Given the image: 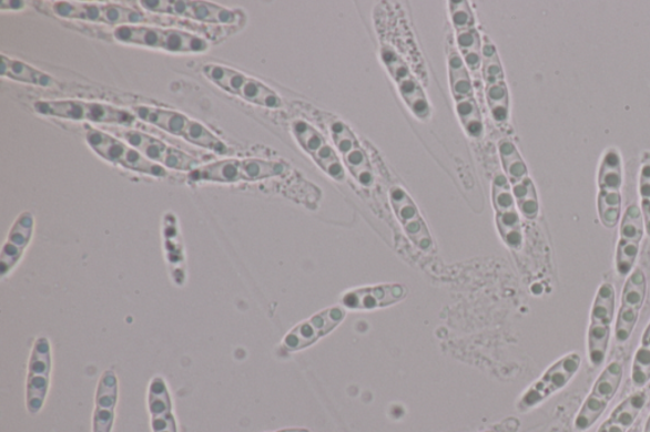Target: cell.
Here are the masks:
<instances>
[{
	"mask_svg": "<svg viewBox=\"0 0 650 432\" xmlns=\"http://www.w3.org/2000/svg\"><path fill=\"white\" fill-rule=\"evenodd\" d=\"M26 3L24 2H20V0H3L2 3H0V10L4 11H21L23 10Z\"/></svg>",
	"mask_w": 650,
	"mask_h": 432,
	"instance_id": "d590c367",
	"label": "cell"
},
{
	"mask_svg": "<svg viewBox=\"0 0 650 432\" xmlns=\"http://www.w3.org/2000/svg\"><path fill=\"white\" fill-rule=\"evenodd\" d=\"M50 11L59 19L100 23L120 28L152 22L148 16L133 7L115 3L51 2Z\"/></svg>",
	"mask_w": 650,
	"mask_h": 432,
	"instance_id": "52a82bcc",
	"label": "cell"
},
{
	"mask_svg": "<svg viewBox=\"0 0 650 432\" xmlns=\"http://www.w3.org/2000/svg\"><path fill=\"white\" fill-rule=\"evenodd\" d=\"M382 56L410 111L417 119L427 120L430 114L428 101L409 68L392 48H383Z\"/></svg>",
	"mask_w": 650,
	"mask_h": 432,
	"instance_id": "d4e9b609",
	"label": "cell"
},
{
	"mask_svg": "<svg viewBox=\"0 0 650 432\" xmlns=\"http://www.w3.org/2000/svg\"><path fill=\"white\" fill-rule=\"evenodd\" d=\"M33 111L40 116L74 121L91 122L97 125L133 128L138 119L133 112L115 107V105L85 102L78 100L38 101Z\"/></svg>",
	"mask_w": 650,
	"mask_h": 432,
	"instance_id": "3957f363",
	"label": "cell"
},
{
	"mask_svg": "<svg viewBox=\"0 0 650 432\" xmlns=\"http://www.w3.org/2000/svg\"><path fill=\"white\" fill-rule=\"evenodd\" d=\"M647 297V278L644 271L636 269L631 272L622 289L621 305L615 325V338L620 343H626L631 338L632 331L639 320L641 308Z\"/></svg>",
	"mask_w": 650,
	"mask_h": 432,
	"instance_id": "44dd1931",
	"label": "cell"
},
{
	"mask_svg": "<svg viewBox=\"0 0 650 432\" xmlns=\"http://www.w3.org/2000/svg\"><path fill=\"white\" fill-rule=\"evenodd\" d=\"M292 130L298 145L318 164L323 172L327 173L332 179L337 182L345 179V169L342 166L338 155L329 146L327 140L321 135L318 130L303 120H295L292 123Z\"/></svg>",
	"mask_w": 650,
	"mask_h": 432,
	"instance_id": "ffe728a7",
	"label": "cell"
},
{
	"mask_svg": "<svg viewBox=\"0 0 650 432\" xmlns=\"http://www.w3.org/2000/svg\"><path fill=\"white\" fill-rule=\"evenodd\" d=\"M491 199L496 210V223L502 240L509 249L521 250L524 233L520 214L506 175L499 174L491 185Z\"/></svg>",
	"mask_w": 650,
	"mask_h": 432,
	"instance_id": "ac0fdd59",
	"label": "cell"
},
{
	"mask_svg": "<svg viewBox=\"0 0 650 432\" xmlns=\"http://www.w3.org/2000/svg\"><path fill=\"white\" fill-rule=\"evenodd\" d=\"M202 74L222 91L238 96L244 102L267 110L283 109L284 102L275 91L257 79L238 72V70L219 64H207L202 66Z\"/></svg>",
	"mask_w": 650,
	"mask_h": 432,
	"instance_id": "5b68a950",
	"label": "cell"
},
{
	"mask_svg": "<svg viewBox=\"0 0 650 432\" xmlns=\"http://www.w3.org/2000/svg\"><path fill=\"white\" fill-rule=\"evenodd\" d=\"M0 75L11 79L13 82L34 86L52 88L55 85L54 78L42 72V70L26 64L24 61L6 55L0 59Z\"/></svg>",
	"mask_w": 650,
	"mask_h": 432,
	"instance_id": "1f68e13d",
	"label": "cell"
},
{
	"mask_svg": "<svg viewBox=\"0 0 650 432\" xmlns=\"http://www.w3.org/2000/svg\"><path fill=\"white\" fill-rule=\"evenodd\" d=\"M617 294L611 284H603L595 298L590 329L587 335L588 360L595 368L605 363L608 357Z\"/></svg>",
	"mask_w": 650,
	"mask_h": 432,
	"instance_id": "9c48e42d",
	"label": "cell"
},
{
	"mask_svg": "<svg viewBox=\"0 0 650 432\" xmlns=\"http://www.w3.org/2000/svg\"><path fill=\"white\" fill-rule=\"evenodd\" d=\"M647 402L648 395L644 391L632 393L612 411L597 432H629Z\"/></svg>",
	"mask_w": 650,
	"mask_h": 432,
	"instance_id": "4dcf8cb0",
	"label": "cell"
},
{
	"mask_svg": "<svg viewBox=\"0 0 650 432\" xmlns=\"http://www.w3.org/2000/svg\"><path fill=\"white\" fill-rule=\"evenodd\" d=\"M115 134L126 141L129 145L139 150L149 162L160 165L164 169L191 173L199 167V162L195 157L146 134V132L124 128L116 130Z\"/></svg>",
	"mask_w": 650,
	"mask_h": 432,
	"instance_id": "7c38bea8",
	"label": "cell"
},
{
	"mask_svg": "<svg viewBox=\"0 0 650 432\" xmlns=\"http://www.w3.org/2000/svg\"><path fill=\"white\" fill-rule=\"evenodd\" d=\"M112 38L122 45L162 50L171 54H204L210 49L209 41L199 34L151 24L120 25L113 29Z\"/></svg>",
	"mask_w": 650,
	"mask_h": 432,
	"instance_id": "6da1fadb",
	"label": "cell"
},
{
	"mask_svg": "<svg viewBox=\"0 0 650 432\" xmlns=\"http://www.w3.org/2000/svg\"><path fill=\"white\" fill-rule=\"evenodd\" d=\"M621 158L617 150L606 153L599 173V215L605 227L613 228L620 222L621 212Z\"/></svg>",
	"mask_w": 650,
	"mask_h": 432,
	"instance_id": "e0dca14e",
	"label": "cell"
},
{
	"mask_svg": "<svg viewBox=\"0 0 650 432\" xmlns=\"http://www.w3.org/2000/svg\"><path fill=\"white\" fill-rule=\"evenodd\" d=\"M450 13L464 63L473 72L483 65V45L468 2H451Z\"/></svg>",
	"mask_w": 650,
	"mask_h": 432,
	"instance_id": "603a6c76",
	"label": "cell"
},
{
	"mask_svg": "<svg viewBox=\"0 0 650 432\" xmlns=\"http://www.w3.org/2000/svg\"><path fill=\"white\" fill-rule=\"evenodd\" d=\"M650 382V321L641 338L631 367V383L638 390Z\"/></svg>",
	"mask_w": 650,
	"mask_h": 432,
	"instance_id": "d6a6232c",
	"label": "cell"
},
{
	"mask_svg": "<svg viewBox=\"0 0 650 432\" xmlns=\"http://www.w3.org/2000/svg\"><path fill=\"white\" fill-rule=\"evenodd\" d=\"M449 73L456 111H458L463 126L470 137L480 138L485 125H483L477 101L474 99L471 78L468 66L454 49H450L449 52Z\"/></svg>",
	"mask_w": 650,
	"mask_h": 432,
	"instance_id": "30bf717a",
	"label": "cell"
},
{
	"mask_svg": "<svg viewBox=\"0 0 650 432\" xmlns=\"http://www.w3.org/2000/svg\"><path fill=\"white\" fill-rule=\"evenodd\" d=\"M520 428V422L516 419H508L502 423H499L495 429L483 431V432H516Z\"/></svg>",
	"mask_w": 650,
	"mask_h": 432,
	"instance_id": "e575fe53",
	"label": "cell"
},
{
	"mask_svg": "<svg viewBox=\"0 0 650 432\" xmlns=\"http://www.w3.org/2000/svg\"><path fill=\"white\" fill-rule=\"evenodd\" d=\"M644 218L638 206L628 207L622 217L617 251V269L621 277L630 275L644 235Z\"/></svg>",
	"mask_w": 650,
	"mask_h": 432,
	"instance_id": "4316f807",
	"label": "cell"
},
{
	"mask_svg": "<svg viewBox=\"0 0 650 432\" xmlns=\"http://www.w3.org/2000/svg\"><path fill=\"white\" fill-rule=\"evenodd\" d=\"M643 432H650V414L649 418L647 420L646 426H644V431Z\"/></svg>",
	"mask_w": 650,
	"mask_h": 432,
	"instance_id": "74e56055",
	"label": "cell"
},
{
	"mask_svg": "<svg viewBox=\"0 0 650 432\" xmlns=\"http://www.w3.org/2000/svg\"><path fill=\"white\" fill-rule=\"evenodd\" d=\"M119 401V378L115 370H104L97 384L92 432H112Z\"/></svg>",
	"mask_w": 650,
	"mask_h": 432,
	"instance_id": "f1b7e54d",
	"label": "cell"
},
{
	"mask_svg": "<svg viewBox=\"0 0 650 432\" xmlns=\"http://www.w3.org/2000/svg\"><path fill=\"white\" fill-rule=\"evenodd\" d=\"M135 117L154 127L161 128L175 137L187 141L191 145L209 150L217 155H227L230 147L201 122L174 110L151 107V105H135Z\"/></svg>",
	"mask_w": 650,
	"mask_h": 432,
	"instance_id": "7a4b0ae2",
	"label": "cell"
},
{
	"mask_svg": "<svg viewBox=\"0 0 650 432\" xmlns=\"http://www.w3.org/2000/svg\"><path fill=\"white\" fill-rule=\"evenodd\" d=\"M623 367L620 361H612L602 370V373L588 394L582 409L579 410L575 420V428L579 432L591 429L600 420L603 412L608 410L609 404L617 395L622 382Z\"/></svg>",
	"mask_w": 650,
	"mask_h": 432,
	"instance_id": "4fadbf2b",
	"label": "cell"
},
{
	"mask_svg": "<svg viewBox=\"0 0 650 432\" xmlns=\"http://www.w3.org/2000/svg\"><path fill=\"white\" fill-rule=\"evenodd\" d=\"M286 167L280 162L262 158H223L189 173L192 182L232 184L240 182H260L283 175Z\"/></svg>",
	"mask_w": 650,
	"mask_h": 432,
	"instance_id": "277c9868",
	"label": "cell"
},
{
	"mask_svg": "<svg viewBox=\"0 0 650 432\" xmlns=\"http://www.w3.org/2000/svg\"><path fill=\"white\" fill-rule=\"evenodd\" d=\"M408 296L404 285H379L347 290L341 298L342 306L351 311H375L397 305Z\"/></svg>",
	"mask_w": 650,
	"mask_h": 432,
	"instance_id": "484cf974",
	"label": "cell"
},
{
	"mask_svg": "<svg viewBox=\"0 0 650 432\" xmlns=\"http://www.w3.org/2000/svg\"><path fill=\"white\" fill-rule=\"evenodd\" d=\"M52 368L51 342L47 337L34 339L26 379V409L38 414L47 402Z\"/></svg>",
	"mask_w": 650,
	"mask_h": 432,
	"instance_id": "5bb4252c",
	"label": "cell"
},
{
	"mask_svg": "<svg viewBox=\"0 0 650 432\" xmlns=\"http://www.w3.org/2000/svg\"><path fill=\"white\" fill-rule=\"evenodd\" d=\"M389 198L395 216L403 226L408 239L416 248L424 253H433L435 243L430 235L424 217L419 214L416 203L408 196V193L400 187H393Z\"/></svg>",
	"mask_w": 650,
	"mask_h": 432,
	"instance_id": "7402d4cb",
	"label": "cell"
},
{
	"mask_svg": "<svg viewBox=\"0 0 650 432\" xmlns=\"http://www.w3.org/2000/svg\"><path fill=\"white\" fill-rule=\"evenodd\" d=\"M582 359L576 352L568 354L552 364L521 397L517 408L529 411L546 402L552 394L563 390L581 368Z\"/></svg>",
	"mask_w": 650,
	"mask_h": 432,
	"instance_id": "9a60e30c",
	"label": "cell"
},
{
	"mask_svg": "<svg viewBox=\"0 0 650 432\" xmlns=\"http://www.w3.org/2000/svg\"><path fill=\"white\" fill-rule=\"evenodd\" d=\"M483 75H485L486 94L491 116L497 122H505L509 113L508 90L502 65L494 45L483 48Z\"/></svg>",
	"mask_w": 650,
	"mask_h": 432,
	"instance_id": "cb8c5ba5",
	"label": "cell"
},
{
	"mask_svg": "<svg viewBox=\"0 0 650 432\" xmlns=\"http://www.w3.org/2000/svg\"><path fill=\"white\" fill-rule=\"evenodd\" d=\"M139 4L149 13L206 24L234 25L243 21V13L238 10L196 0H142Z\"/></svg>",
	"mask_w": 650,
	"mask_h": 432,
	"instance_id": "ba28073f",
	"label": "cell"
},
{
	"mask_svg": "<svg viewBox=\"0 0 650 432\" xmlns=\"http://www.w3.org/2000/svg\"><path fill=\"white\" fill-rule=\"evenodd\" d=\"M499 155L506 178L511 185L517 208L527 219H535L539 215L538 193L520 153L511 141L504 140L499 144Z\"/></svg>",
	"mask_w": 650,
	"mask_h": 432,
	"instance_id": "8fae6325",
	"label": "cell"
},
{
	"mask_svg": "<svg viewBox=\"0 0 650 432\" xmlns=\"http://www.w3.org/2000/svg\"><path fill=\"white\" fill-rule=\"evenodd\" d=\"M641 214H643L646 230L650 236V163L643 165L640 173Z\"/></svg>",
	"mask_w": 650,
	"mask_h": 432,
	"instance_id": "836d02e7",
	"label": "cell"
},
{
	"mask_svg": "<svg viewBox=\"0 0 650 432\" xmlns=\"http://www.w3.org/2000/svg\"><path fill=\"white\" fill-rule=\"evenodd\" d=\"M347 310L344 306H333L315 313L294 329L290 330L281 342L288 352L302 351L314 346L321 339L335 331L345 321Z\"/></svg>",
	"mask_w": 650,
	"mask_h": 432,
	"instance_id": "2e32d148",
	"label": "cell"
},
{
	"mask_svg": "<svg viewBox=\"0 0 650 432\" xmlns=\"http://www.w3.org/2000/svg\"><path fill=\"white\" fill-rule=\"evenodd\" d=\"M34 233V217L26 210L16 218L0 254V278L6 279L19 266Z\"/></svg>",
	"mask_w": 650,
	"mask_h": 432,
	"instance_id": "83f0119b",
	"label": "cell"
},
{
	"mask_svg": "<svg viewBox=\"0 0 650 432\" xmlns=\"http://www.w3.org/2000/svg\"><path fill=\"white\" fill-rule=\"evenodd\" d=\"M328 130L333 143L347 165L354 178L365 188H372L375 183L374 172L365 150L359 145L354 132L344 122L336 119H328Z\"/></svg>",
	"mask_w": 650,
	"mask_h": 432,
	"instance_id": "d6986e66",
	"label": "cell"
},
{
	"mask_svg": "<svg viewBox=\"0 0 650 432\" xmlns=\"http://www.w3.org/2000/svg\"><path fill=\"white\" fill-rule=\"evenodd\" d=\"M148 411L153 432H179L172 397L163 377H154L149 383Z\"/></svg>",
	"mask_w": 650,
	"mask_h": 432,
	"instance_id": "f546056e",
	"label": "cell"
},
{
	"mask_svg": "<svg viewBox=\"0 0 650 432\" xmlns=\"http://www.w3.org/2000/svg\"><path fill=\"white\" fill-rule=\"evenodd\" d=\"M85 143L102 161L122 167L129 172H135L154 178H164L166 169L149 162L148 158L126 141L118 138L109 132L99 128L85 131Z\"/></svg>",
	"mask_w": 650,
	"mask_h": 432,
	"instance_id": "8992f818",
	"label": "cell"
},
{
	"mask_svg": "<svg viewBox=\"0 0 650 432\" xmlns=\"http://www.w3.org/2000/svg\"><path fill=\"white\" fill-rule=\"evenodd\" d=\"M275 432H312L307 429H285V430H280V431H275Z\"/></svg>",
	"mask_w": 650,
	"mask_h": 432,
	"instance_id": "8d00e7d4",
	"label": "cell"
}]
</instances>
